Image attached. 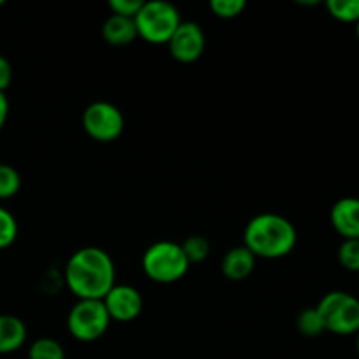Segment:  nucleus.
Segmentation results:
<instances>
[{
	"instance_id": "obj_1",
	"label": "nucleus",
	"mask_w": 359,
	"mask_h": 359,
	"mask_svg": "<svg viewBox=\"0 0 359 359\" xmlns=\"http://www.w3.org/2000/svg\"><path fill=\"white\" fill-rule=\"evenodd\" d=\"M65 280L79 300H104L116 284L114 263L104 249L83 248L67 262Z\"/></svg>"
},
{
	"instance_id": "obj_2",
	"label": "nucleus",
	"mask_w": 359,
	"mask_h": 359,
	"mask_svg": "<svg viewBox=\"0 0 359 359\" xmlns=\"http://www.w3.org/2000/svg\"><path fill=\"white\" fill-rule=\"evenodd\" d=\"M297 241L294 224L276 212L258 214L244 230V248H248L256 258H284L293 251Z\"/></svg>"
},
{
	"instance_id": "obj_3",
	"label": "nucleus",
	"mask_w": 359,
	"mask_h": 359,
	"mask_svg": "<svg viewBox=\"0 0 359 359\" xmlns=\"http://www.w3.org/2000/svg\"><path fill=\"white\" fill-rule=\"evenodd\" d=\"M189 263L181 244L160 241L151 244L142 256V270L158 284H174L186 276Z\"/></svg>"
},
{
	"instance_id": "obj_4",
	"label": "nucleus",
	"mask_w": 359,
	"mask_h": 359,
	"mask_svg": "<svg viewBox=\"0 0 359 359\" xmlns=\"http://www.w3.org/2000/svg\"><path fill=\"white\" fill-rule=\"evenodd\" d=\"M133 21H135L139 37L151 44H167L179 25L182 23L177 7L165 0L144 2Z\"/></svg>"
},
{
	"instance_id": "obj_5",
	"label": "nucleus",
	"mask_w": 359,
	"mask_h": 359,
	"mask_svg": "<svg viewBox=\"0 0 359 359\" xmlns=\"http://www.w3.org/2000/svg\"><path fill=\"white\" fill-rule=\"evenodd\" d=\"M326 332L340 337L359 332V300L347 291H330L318 304Z\"/></svg>"
},
{
	"instance_id": "obj_6",
	"label": "nucleus",
	"mask_w": 359,
	"mask_h": 359,
	"mask_svg": "<svg viewBox=\"0 0 359 359\" xmlns=\"http://www.w3.org/2000/svg\"><path fill=\"white\" fill-rule=\"evenodd\" d=\"M111 326V318L102 300H77L67 318L70 335L79 342H95L102 339Z\"/></svg>"
},
{
	"instance_id": "obj_7",
	"label": "nucleus",
	"mask_w": 359,
	"mask_h": 359,
	"mask_svg": "<svg viewBox=\"0 0 359 359\" xmlns=\"http://www.w3.org/2000/svg\"><path fill=\"white\" fill-rule=\"evenodd\" d=\"M83 126L97 142H112L125 130V116L114 104L98 100L84 109Z\"/></svg>"
},
{
	"instance_id": "obj_8",
	"label": "nucleus",
	"mask_w": 359,
	"mask_h": 359,
	"mask_svg": "<svg viewBox=\"0 0 359 359\" xmlns=\"http://www.w3.org/2000/svg\"><path fill=\"white\" fill-rule=\"evenodd\" d=\"M170 55L179 63H193L205 51V34L202 27L193 21H182L167 42Z\"/></svg>"
},
{
	"instance_id": "obj_9",
	"label": "nucleus",
	"mask_w": 359,
	"mask_h": 359,
	"mask_svg": "<svg viewBox=\"0 0 359 359\" xmlns=\"http://www.w3.org/2000/svg\"><path fill=\"white\" fill-rule=\"evenodd\" d=\"M102 302L111 321L119 323H130L137 319L144 307L139 290L128 284H114Z\"/></svg>"
},
{
	"instance_id": "obj_10",
	"label": "nucleus",
	"mask_w": 359,
	"mask_h": 359,
	"mask_svg": "<svg viewBox=\"0 0 359 359\" xmlns=\"http://www.w3.org/2000/svg\"><path fill=\"white\" fill-rule=\"evenodd\" d=\"M330 221L337 233L349 238H359V198L358 196H344L337 200L330 212Z\"/></svg>"
},
{
	"instance_id": "obj_11",
	"label": "nucleus",
	"mask_w": 359,
	"mask_h": 359,
	"mask_svg": "<svg viewBox=\"0 0 359 359\" xmlns=\"http://www.w3.org/2000/svg\"><path fill=\"white\" fill-rule=\"evenodd\" d=\"M256 266V256L244 245L230 249L221 259V272L228 280H244Z\"/></svg>"
},
{
	"instance_id": "obj_12",
	"label": "nucleus",
	"mask_w": 359,
	"mask_h": 359,
	"mask_svg": "<svg viewBox=\"0 0 359 359\" xmlns=\"http://www.w3.org/2000/svg\"><path fill=\"white\" fill-rule=\"evenodd\" d=\"M102 37L107 44L116 46V48H123L128 46L139 37L137 34V27L133 18L118 16V14H111L107 20L102 25Z\"/></svg>"
},
{
	"instance_id": "obj_13",
	"label": "nucleus",
	"mask_w": 359,
	"mask_h": 359,
	"mask_svg": "<svg viewBox=\"0 0 359 359\" xmlns=\"http://www.w3.org/2000/svg\"><path fill=\"white\" fill-rule=\"evenodd\" d=\"M27 340V326L16 316H0V354L16 353Z\"/></svg>"
},
{
	"instance_id": "obj_14",
	"label": "nucleus",
	"mask_w": 359,
	"mask_h": 359,
	"mask_svg": "<svg viewBox=\"0 0 359 359\" xmlns=\"http://www.w3.org/2000/svg\"><path fill=\"white\" fill-rule=\"evenodd\" d=\"M297 330L304 337H309V339H316V337L323 335L326 332L325 321H323L318 307H307L298 314Z\"/></svg>"
},
{
	"instance_id": "obj_15",
	"label": "nucleus",
	"mask_w": 359,
	"mask_h": 359,
	"mask_svg": "<svg viewBox=\"0 0 359 359\" xmlns=\"http://www.w3.org/2000/svg\"><path fill=\"white\" fill-rule=\"evenodd\" d=\"M28 359H65V349L58 340L42 337L30 346Z\"/></svg>"
},
{
	"instance_id": "obj_16",
	"label": "nucleus",
	"mask_w": 359,
	"mask_h": 359,
	"mask_svg": "<svg viewBox=\"0 0 359 359\" xmlns=\"http://www.w3.org/2000/svg\"><path fill=\"white\" fill-rule=\"evenodd\" d=\"M330 16L342 23H354L359 21V0H328L326 2Z\"/></svg>"
},
{
	"instance_id": "obj_17",
	"label": "nucleus",
	"mask_w": 359,
	"mask_h": 359,
	"mask_svg": "<svg viewBox=\"0 0 359 359\" xmlns=\"http://www.w3.org/2000/svg\"><path fill=\"white\" fill-rule=\"evenodd\" d=\"M181 248L189 265H193V263H202L203 259H207V256L210 252L209 241L205 237H202V235H191V237H188L182 242Z\"/></svg>"
},
{
	"instance_id": "obj_18",
	"label": "nucleus",
	"mask_w": 359,
	"mask_h": 359,
	"mask_svg": "<svg viewBox=\"0 0 359 359\" xmlns=\"http://www.w3.org/2000/svg\"><path fill=\"white\" fill-rule=\"evenodd\" d=\"M21 177L18 170L11 165L0 163V200L13 198L20 191Z\"/></svg>"
},
{
	"instance_id": "obj_19",
	"label": "nucleus",
	"mask_w": 359,
	"mask_h": 359,
	"mask_svg": "<svg viewBox=\"0 0 359 359\" xmlns=\"http://www.w3.org/2000/svg\"><path fill=\"white\" fill-rule=\"evenodd\" d=\"M339 262L349 272L359 273V238H349L340 244Z\"/></svg>"
},
{
	"instance_id": "obj_20",
	"label": "nucleus",
	"mask_w": 359,
	"mask_h": 359,
	"mask_svg": "<svg viewBox=\"0 0 359 359\" xmlns=\"http://www.w3.org/2000/svg\"><path fill=\"white\" fill-rule=\"evenodd\" d=\"M18 223L13 214L0 207V249H6L16 241Z\"/></svg>"
},
{
	"instance_id": "obj_21",
	"label": "nucleus",
	"mask_w": 359,
	"mask_h": 359,
	"mask_svg": "<svg viewBox=\"0 0 359 359\" xmlns=\"http://www.w3.org/2000/svg\"><path fill=\"white\" fill-rule=\"evenodd\" d=\"M244 9V0H212L210 2V11L221 20H233V18L241 16Z\"/></svg>"
},
{
	"instance_id": "obj_22",
	"label": "nucleus",
	"mask_w": 359,
	"mask_h": 359,
	"mask_svg": "<svg viewBox=\"0 0 359 359\" xmlns=\"http://www.w3.org/2000/svg\"><path fill=\"white\" fill-rule=\"evenodd\" d=\"M142 4V0H109V9L118 16L135 18Z\"/></svg>"
},
{
	"instance_id": "obj_23",
	"label": "nucleus",
	"mask_w": 359,
	"mask_h": 359,
	"mask_svg": "<svg viewBox=\"0 0 359 359\" xmlns=\"http://www.w3.org/2000/svg\"><path fill=\"white\" fill-rule=\"evenodd\" d=\"M11 81H13V65L6 56L0 55V91L2 93H6L7 88L11 86Z\"/></svg>"
},
{
	"instance_id": "obj_24",
	"label": "nucleus",
	"mask_w": 359,
	"mask_h": 359,
	"mask_svg": "<svg viewBox=\"0 0 359 359\" xmlns=\"http://www.w3.org/2000/svg\"><path fill=\"white\" fill-rule=\"evenodd\" d=\"M7 116H9V100H7L6 93L0 91V130H2L4 125H6Z\"/></svg>"
},
{
	"instance_id": "obj_25",
	"label": "nucleus",
	"mask_w": 359,
	"mask_h": 359,
	"mask_svg": "<svg viewBox=\"0 0 359 359\" xmlns=\"http://www.w3.org/2000/svg\"><path fill=\"white\" fill-rule=\"evenodd\" d=\"M354 337H356V353H358V358H359V332Z\"/></svg>"
},
{
	"instance_id": "obj_26",
	"label": "nucleus",
	"mask_w": 359,
	"mask_h": 359,
	"mask_svg": "<svg viewBox=\"0 0 359 359\" xmlns=\"http://www.w3.org/2000/svg\"><path fill=\"white\" fill-rule=\"evenodd\" d=\"M356 37H358V41H359V21L356 23Z\"/></svg>"
},
{
	"instance_id": "obj_27",
	"label": "nucleus",
	"mask_w": 359,
	"mask_h": 359,
	"mask_svg": "<svg viewBox=\"0 0 359 359\" xmlns=\"http://www.w3.org/2000/svg\"><path fill=\"white\" fill-rule=\"evenodd\" d=\"M4 4H6V2H4V0H0V6H4Z\"/></svg>"
}]
</instances>
